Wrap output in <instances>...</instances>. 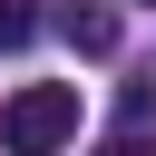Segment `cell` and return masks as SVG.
Here are the masks:
<instances>
[{"label": "cell", "mask_w": 156, "mask_h": 156, "mask_svg": "<svg viewBox=\"0 0 156 156\" xmlns=\"http://www.w3.org/2000/svg\"><path fill=\"white\" fill-rule=\"evenodd\" d=\"M29 29H39V10H29V0H0V49H20Z\"/></svg>", "instance_id": "277c9868"}, {"label": "cell", "mask_w": 156, "mask_h": 156, "mask_svg": "<svg viewBox=\"0 0 156 156\" xmlns=\"http://www.w3.org/2000/svg\"><path fill=\"white\" fill-rule=\"evenodd\" d=\"M58 29H68V49H88V58H107V49H117V10H107V0H68V10H58Z\"/></svg>", "instance_id": "7a4b0ae2"}, {"label": "cell", "mask_w": 156, "mask_h": 156, "mask_svg": "<svg viewBox=\"0 0 156 156\" xmlns=\"http://www.w3.org/2000/svg\"><path fill=\"white\" fill-rule=\"evenodd\" d=\"M146 136H156V88H127V98H117V146L146 156Z\"/></svg>", "instance_id": "3957f363"}, {"label": "cell", "mask_w": 156, "mask_h": 156, "mask_svg": "<svg viewBox=\"0 0 156 156\" xmlns=\"http://www.w3.org/2000/svg\"><path fill=\"white\" fill-rule=\"evenodd\" d=\"M68 136H78V88L68 78H39V88H20L0 107V146L10 156H58Z\"/></svg>", "instance_id": "6da1fadb"}]
</instances>
